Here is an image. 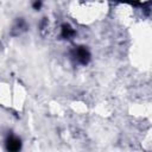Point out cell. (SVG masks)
<instances>
[{
  "instance_id": "6da1fadb",
  "label": "cell",
  "mask_w": 152,
  "mask_h": 152,
  "mask_svg": "<svg viewBox=\"0 0 152 152\" xmlns=\"http://www.w3.org/2000/svg\"><path fill=\"white\" fill-rule=\"evenodd\" d=\"M134 1H138V2H141V4H145V2H148L150 0H134Z\"/></svg>"
}]
</instances>
